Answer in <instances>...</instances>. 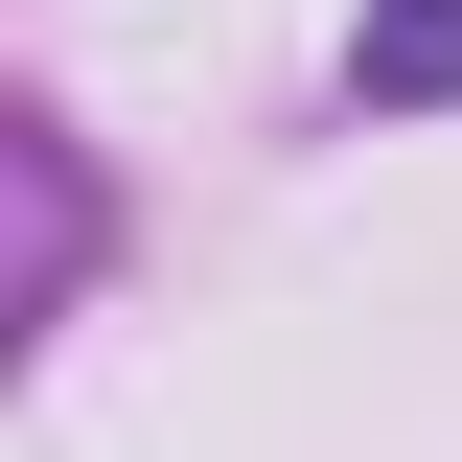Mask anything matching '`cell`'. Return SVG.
I'll use <instances>...</instances> for the list:
<instances>
[{"mask_svg": "<svg viewBox=\"0 0 462 462\" xmlns=\"http://www.w3.org/2000/svg\"><path fill=\"white\" fill-rule=\"evenodd\" d=\"M346 93L370 116H462V0H370L346 23Z\"/></svg>", "mask_w": 462, "mask_h": 462, "instance_id": "obj_1", "label": "cell"}]
</instances>
